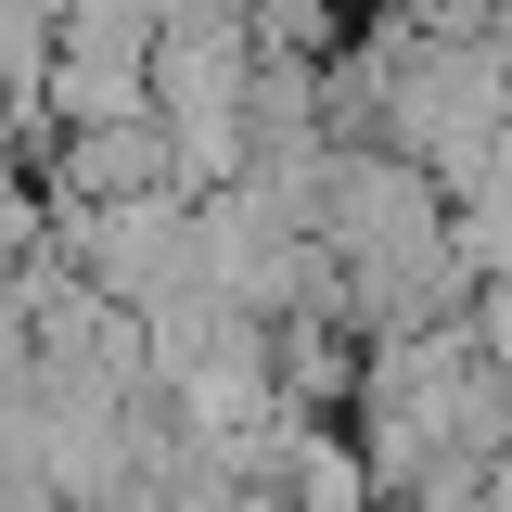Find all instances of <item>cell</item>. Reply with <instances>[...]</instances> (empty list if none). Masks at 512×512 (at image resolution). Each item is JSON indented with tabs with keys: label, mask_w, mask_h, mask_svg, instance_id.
Segmentation results:
<instances>
[{
	"label": "cell",
	"mask_w": 512,
	"mask_h": 512,
	"mask_svg": "<svg viewBox=\"0 0 512 512\" xmlns=\"http://www.w3.org/2000/svg\"><path fill=\"white\" fill-rule=\"evenodd\" d=\"M269 500L282 512H384L372 474H359V448H346V423L333 410H308L295 436H282V461H269Z\"/></svg>",
	"instance_id": "6da1fadb"
},
{
	"label": "cell",
	"mask_w": 512,
	"mask_h": 512,
	"mask_svg": "<svg viewBox=\"0 0 512 512\" xmlns=\"http://www.w3.org/2000/svg\"><path fill=\"white\" fill-rule=\"evenodd\" d=\"M461 333H474V359H500V372H512V269H474V295H461Z\"/></svg>",
	"instance_id": "7a4b0ae2"
},
{
	"label": "cell",
	"mask_w": 512,
	"mask_h": 512,
	"mask_svg": "<svg viewBox=\"0 0 512 512\" xmlns=\"http://www.w3.org/2000/svg\"><path fill=\"white\" fill-rule=\"evenodd\" d=\"M52 512H64V500H52Z\"/></svg>",
	"instance_id": "3957f363"
}]
</instances>
